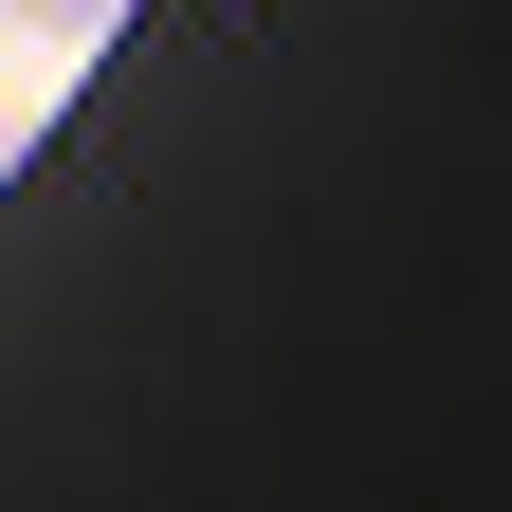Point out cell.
I'll list each match as a JSON object with an SVG mask.
<instances>
[{
  "label": "cell",
  "mask_w": 512,
  "mask_h": 512,
  "mask_svg": "<svg viewBox=\"0 0 512 512\" xmlns=\"http://www.w3.org/2000/svg\"><path fill=\"white\" fill-rule=\"evenodd\" d=\"M0 37H19V0H0Z\"/></svg>",
  "instance_id": "obj_2"
},
{
  "label": "cell",
  "mask_w": 512,
  "mask_h": 512,
  "mask_svg": "<svg viewBox=\"0 0 512 512\" xmlns=\"http://www.w3.org/2000/svg\"><path fill=\"white\" fill-rule=\"evenodd\" d=\"M19 19H37V37H110L128 0H19Z\"/></svg>",
  "instance_id": "obj_1"
}]
</instances>
